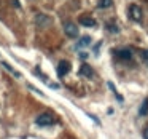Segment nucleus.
<instances>
[{
	"instance_id": "1",
	"label": "nucleus",
	"mask_w": 148,
	"mask_h": 139,
	"mask_svg": "<svg viewBox=\"0 0 148 139\" xmlns=\"http://www.w3.org/2000/svg\"><path fill=\"white\" fill-rule=\"evenodd\" d=\"M35 123L38 126H51V125H54V123H56V118L49 112H45V113H40V115L37 117Z\"/></svg>"
},
{
	"instance_id": "2",
	"label": "nucleus",
	"mask_w": 148,
	"mask_h": 139,
	"mask_svg": "<svg viewBox=\"0 0 148 139\" xmlns=\"http://www.w3.org/2000/svg\"><path fill=\"white\" fill-rule=\"evenodd\" d=\"M64 30H65V34H67V37H70V39H77L78 37V27L75 26L72 21H65L64 23Z\"/></svg>"
},
{
	"instance_id": "3",
	"label": "nucleus",
	"mask_w": 148,
	"mask_h": 139,
	"mask_svg": "<svg viewBox=\"0 0 148 139\" xmlns=\"http://www.w3.org/2000/svg\"><path fill=\"white\" fill-rule=\"evenodd\" d=\"M129 15H131V18L134 21H140L142 19V10L138 5H131L129 7Z\"/></svg>"
},
{
	"instance_id": "4",
	"label": "nucleus",
	"mask_w": 148,
	"mask_h": 139,
	"mask_svg": "<svg viewBox=\"0 0 148 139\" xmlns=\"http://www.w3.org/2000/svg\"><path fill=\"white\" fill-rule=\"evenodd\" d=\"M69 71H70V64H69V61H59V64H58V75L59 77L67 75Z\"/></svg>"
},
{
	"instance_id": "5",
	"label": "nucleus",
	"mask_w": 148,
	"mask_h": 139,
	"mask_svg": "<svg viewBox=\"0 0 148 139\" xmlns=\"http://www.w3.org/2000/svg\"><path fill=\"white\" fill-rule=\"evenodd\" d=\"M116 56H118L119 59H124V61H129V59L132 58V51L129 48H121V50H116Z\"/></svg>"
},
{
	"instance_id": "6",
	"label": "nucleus",
	"mask_w": 148,
	"mask_h": 139,
	"mask_svg": "<svg viewBox=\"0 0 148 139\" xmlns=\"http://www.w3.org/2000/svg\"><path fill=\"white\" fill-rule=\"evenodd\" d=\"M80 75H83V77H88V78H92V75H94L92 67H91L89 64H83V66L80 67Z\"/></svg>"
},
{
	"instance_id": "7",
	"label": "nucleus",
	"mask_w": 148,
	"mask_h": 139,
	"mask_svg": "<svg viewBox=\"0 0 148 139\" xmlns=\"http://www.w3.org/2000/svg\"><path fill=\"white\" fill-rule=\"evenodd\" d=\"M80 24L84 27H94L96 26V19H92V18L89 16H81L80 18Z\"/></svg>"
},
{
	"instance_id": "8",
	"label": "nucleus",
	"mask_w": 148,
	"mask_h": 139,
	"mask_svg": "<svg viewBox=\"0 0 148 139\" xmlns=\"http://www.w3.org/2000/svg\"><path fill=\"white\" fill-rule=\"evenodd\" d=\"M37 26L38 27H45L46 24H49L51 23V19H49L48 16H45V15H37Z\"/></svg>"
},
{
	"instance_id": "9",
	"label": "nucleus",
	"mask_w": 148,
	"mask_h": 139,
	"mask_svg": "<svg viewBox=\"0 0 148 139\" xmlns=\"http://www.w3.org/2000/svg\"><path fill=\"white\" fill-rule=\"evenodd\" d=\"M147 113H148V98H147V99H143L140 109H138V115H140V117H145Z\"/></svg>"
},
{
	"instance_id": "10",
	"label": "nucleus",
	"mask_w": 148,
	"mask_h": 139,
	"mask_svg": "<svg viewBox=\"0 0 148 139\" xmlns=\"http://www.w3.org/2000/svg\"><path fill=\"white\" fill-rule=\"evenodd\" d=\"M112 0H99V3H97V7L99 8H110L112 7Z\"/></svg>"
},
{
	"instance_id": "11",
	"label": "nucleus",
	"mask_w": 148,
	"mask_h": 139,
	"mask_svg": "<svg viewBox=\"0 0 148 139\" xmlns=\"http://www.w3.org/2000/svg\"><path fill=\"white\" fill-rule=\"evenodd\" d=\"M89 43H91V37L86 35V37H83V39L78 42V48H81V46H86V45H89Z\"/></svg>"
},
{
	"instance_id": "12",
	"label": "nucleus",
	"mask_w": 148,
	"mask_h": 139,
	"mask_svg": "<svg viewBox=\"0 0 148 139\" xmlns=\"http://www.w3.org/2000/svg\"><path fill=\"white\" fill-rule=\"evenodd\" d=\"M2 66H3V67H5V69H7V71H10V72H11V74H13V75H14V77H19V72H16V71H14V69H13V67H11V66H10V64H8V62H2Z\"/></svg>"
},
{
	"instance_id": "13",
	"label": "nucleus",
	"mask_w": 148,
	"mask_h": 139,
	"mask_svg": "<svg viewBox=\"0 0 148 139\" xmlns=\"http://www.w3.org/2000/svg\"><path fill=\"white\" fill-rule=\"evenodd\" d=\"M142 56H143V59L147 61V64H148V50H145V51H142Z\"/></svg>"
},
{
	"instance_id": "14",
	"label": "nucleus",
	"mask_w": 148,
	"mask_h": 139,
	"mask_svg": "<svg viewBox=\"0 0 148 139\" xmlns=\"http://www.w3.org/2000/svg\"><path fill=\"white\" fill-rule=\"evenodd\" d=\"M143 138H145V139H148V128H145V131H143Z\"/></svg>"
},
{
	"instance_id": "15",
	"label": "nucleus",
	"mask_w": 148,
	"mask_h": 139,
	"mask_svg": "<svg viewBox=\"0 0 148 139\" xmlns=\"http://www.w3.org/2000/svg\"><path fill=\"white\" fill-rule=\"evenodd\" d=\"M80 56H81V59H86V58H88V55H86V53H81Z\"/></svg>"
}]
</instances>
